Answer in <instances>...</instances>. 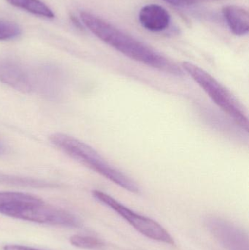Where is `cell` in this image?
Masks as SVG:
<instances>
[{
  "label": "cell",
  "mask_w": 249,
  "mask_h": 250,
  "mask_svg": "<svg viewBox=\"0 0 249 250\" xmlns=\"http://www.w3.org/2000/svg\"><path fill=\"white\" fill-rule=\"evenodd\" d=\"M80 16L82 23L95 36L124 55L164 73L184 76V70L176 63L108 21L86 11Z\"/></svg>",
  "instance_id": "cell-1"
},
{
  "label": "cell",
  "mask_w": 249,
  "mask_h": 250,
  "mask_svg": "<svg viewBox=\"0 0 249 250\" xmlns=\"http://www.w3.org/2000/svg\"><path fill=\"white\" fill-rule=\"evenodd\" d=\"M50 141L58 149L115 185L133 193L140 189L134 181L108 163L86 143L64 133L53 134Z\"/></svg>",
  "instance_id": "cell-2"
},
{
  "label": "cell",
  "mask_w": 249,
  "mask_h": 250,
  "mask_svg": "<svg viewBox=\"0 0 249 250\" xmlns=\"http://www.w3.org/2000/svg\"><path fill=\"white\" fill-rule=\"evenodd\" d=\"M0 214L26 221L62 227L80 228L83 225L81 220L74 214L48 205L37 196L3 206L0 207Z\"/></svg>",
  "instance_id": "cell-3"
},
{
  "label": "cell",
  "mask_w": 249,
  "mask_h": 250,
  "mask_svg": "<svg viewBox=\"0 0 249 250\" xmlns=\"http://www.w3.org/2000/svg\"><path fill=\"white\" fill-rule=\"evenodd\" d=\"M181 68L211 98L212 101L237 125L248 132L247 111L235 95L206 70L192 63L184 62Z\"/></svg>",
  "instance_id": "cell-4"
},
{
  "label": "cell",
  "mask_w": 249,
  "mask_h": 250,
  "mask_svg": "<svg viewBox=\"0 0 249 250\" xmlns=\"http://www.w3.org/2000/svg\"><path fill=\"white\" fill-rule=\"evenodd\" d=\"M92 195L95 199L112 208L143 236L152 240L164 242L168 245H174L173 239L171 235L154 220L136 214L105 192L95 190L92 192Z\"/></svg>",
  "instance_id": "cell-5"
},
{
  "label": "cell",
  "mask_w": 249,
  "mask_h": 250,
  "mask_svg": "<svg viewBox=\"0 0 249 250\" xmlns=\"http://www.w3.org/2000/svg\"><path fill=\"white\" fill-rule=\"evenodd\" d=\"M0 82L23 93L35 92L34 68L13 56H0Z\"/></svg>",
  "instance_id": "cell-6"
},
{
  "label": "cell",
  "mask_w": 249,
  "mask_h": 250,
  "mask_svg": "<svg viewBox=\"0 0 249 250\" xmlns=\"http://www.w3.org/2000/svg\"><path fill=\"white\" fill-rule=\"evenodd\" d=\"M35 92L48 99L54 100L61 96L64 88V76L55 66L45 64L34 68Z\"/></svg>",
  "instance_id": "cell-7"
},
{
  "label": "cell",
  "mask_w": 249,
  "mask_h": 250,
  "mask_svg": "<svg viewBox=\"0 0 249 250\" xmlns=\"http://www.w3.org/2000/svg\"><path fill=\"white\" fill-rule=\"evenodd\" d=\"M206 224L212 234L228 250H249L247 235L233 225L215 217L208 219Z\"/></svg>",
  "instance_id": "cell-8"
},
{
  "label": "cell",
  "mask_w": 249,
  "mask_h": 250,
  "mask_svg": "<svg viewBox=\"0 0 249 250\" xmlns=\"http://www.w3.org/2000/svg\"><path fill=\"white\" fill-rule=\"evenodd\" d=\"M139 21L142 26L147 30L159 32L169 27L171 18L165 7L150 4L142 7L139 13Z\"/></svg>",
  "instance_id": "cell-9"
},
{
  "label": "cell",
  "mask_w": 249,
  "mask_h": 250,
  "mask_svg": "<svg viewBox=\"0 0 249 250\" xmlns=\"http://www.w3.org/2000/svg\"><path fill=\"white\" fill-rule=\"evenodd\" d=\"M224 18L232 33L238 36L248 34L249 16L248 11L237 5L225 6L222 9Z\"/></svg>",
  "instance_id": "cell-10"
},
{
  "label": "cell",
  "mask_w": 249,
  "mask_h": 250,
  "mask_svg": "<svg viewBox=\"0 0 249 250\" xmlns=\"http://www.w3.org/2000/svg\"><path fill=\"white\" fill-rule=\"evenodd\" d=\"M13 7L26 10L28 13L40 17L53 19L54 13L53 10L40 0H6Z\"/></svg>",
  "instance_id": "cell-11"
},
{
  "label": "cell",
  "mask_w": 249,
  "mask_h": 250,
  "mask_svg": "<svg viewBox=\"0 0 249 250\" xmlns=\"http://www.w3.org/2000/svg\"><path fill=\"white\" fill-rule=\"evenodd\" d=\"M21 33V28L17 23L11 21L0 19V41L16 39Z\"/></svg>",
  "instance_id": "cell-12"
},
{
  "label": "cell",
  "mask_w": 249,
  "mask_h": 250,
  "mask_svg": "<svg viewBox=\"0 0 249 250\" xmlns=\"http://www.w3.org/2000/svg\"><path fill=\"white\" fill-rule=\"evenodd\" d=\"M70 242L73 246L82 249H95L103 246V242L100 239L80 235L71 236L70 238Z\"/></svg>",
  "instance_id": "cell-13"
},
{
  "label": "cell",
  "mask_w": 249,
  "mask_h": 250,
  "mask_svg": "<svg viewBox=\"0 0 249 250\" xmlns=\"http://www.w3.org/2000/svg\"><path fill=\"white\" fill-rule=\"evenodd\" d=\"M34 197L35 195L23 193V192H0V207L15 201L32 199Z\"/></svg>",
  "instance_id": "cell-14"
},
{
  "label": "cell",
  "mask_w": 249,
  "mask_h": 250,
  "mask_svg": "<svg viewBox=\"0 0 249 250\" xmlns=\"http://www.w3.org/2000/svg\"><path fill=\"white\" fill-rule=\"evenodd\" d=\"M162 1L176 7H188V6L194 5L200 3L221 1V0H162Z\"/></svg>",
  "instance_id": "cell-15"
},
{
  "label": "cell",
  "mask_w": 249,
  "mask_h": 250,
  "mask_svg": "<svg viewBox=\"0 0 249 250\" xmlns=\"http://www.w3.org/2000/svg\"><path fill=\"white\" fill-rule=\"evenodd\" d=\"M4 250H40L35 248H29V247L22 246V245H5L3 248Z\"/></svg>",
  "instance_id": "cell-16"
},
{
  "label": "cell",
  "mask_w": 249,
  "mask_h": 250,
  "mask_svg": "<svg viewBox=\"0 0 249 250\" xmlns=\"http://www.w3.org/2000/svg\"><path fill=\"white\" fill-rule=\"evenodd\" d=\"M7 152V147H6L5 144L0 140V157L4 155Z\"/></svg>",
  "instance_id": "cell-17"
},
{
  "label": "cell",
  "mask_w": 249,
  "mask_h": 250,
  "mask_svg": "<svg viewBox=\"0 0 249 250\" xmlns=\"http://www.w3.org/2000/svg\"><path fill=\"white\" fill-rule=\"evenodd\" d=\"M71 20L72 22L76 25V26H77V28H80V29H82V25H83V23H80L78 19H77L76 16H71Z\"/></svg>",
  "instance_id": "cell-18"
}]
</instances>
